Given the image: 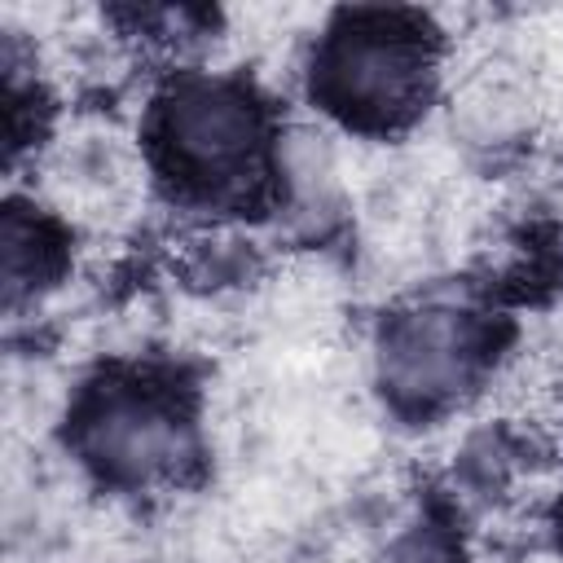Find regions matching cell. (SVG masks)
<instances>
[{"instance_id": "6da1fadb", "label": "cell", "mask_w": 563, "mask_h": 563, "mask_svg": "<svg viewBox=\"0 0 563 563\" xmlns=\"http://www.w3.org/2000/svg\"><path fill=\"white\" fill-rule=\"evenodd\" d=\"M427 84V57L409 31L387 22H361L343 31L325 53V92L356 119H400L418 106Z\"/></svg>"}, {"instance_id": "7a4b0ae2", "label": "cell", "mask_w": 563, "mask_h": 563, "mask_svg": "<svg viewBox=\"0 0 563 563\" xmlns=\"http://www.w3.org/2000/svg\"><path fill=\"white\" fill-rule=\"evenodd\" d=\"M163 141L180 172L198 180H233L251 167L260 119L238 88L194 79L163 106Z\"/></svg>"}, {"instance_id": "3957f363", "label": "cell", "mask_w": 563, "mask_h": 563, "mask_svg": "<svg viewBox=\"0 0 563 563\" xmlns=\"http://www.w3.org/2000/svg\"><path fill=\"white\" fill-rule=\"evenodd\" d=\"M479 361V330L457 308H418L383 339V383L418 405L449 400Z\"/></svg>"}, {"instance_id": "277c9868", "label": "cell", "mask_w": 563, "mask_h": 563, "mask_svg": "<svg viewBox=\"0 0 563 563\" xmlns=\"http://www.w3.org/2000/svg\"><path fill=\"white\" fill-rule=\"evenodd\" d=\"M88 457L119 479H158L189 453L180 418L154 396H106L84 418Z\"/></svg>"}, {"instance_id": "5b68a950", "label": "cell", "mask_w": 563, "mask_h": 563, "mask_svg": "<svg viewBox=\"0 0 563 563\" xmlns=\"http://www.w3.org/2000/svg\"><path fill=\"white\" fill-rule=\"evenodd\" d=\"M53 268V242L48 233L26 220L22 211L4 216V286H9V303H18L26 290H35Z\"/></svg>"}, {"instance_id": "8992f818", "label": "cell", "mask_w": 563, "mask_h": 563, "mask_svg": "<svg viewBox=\"0 0 563 563\" xmlns=\"http://www.w3.org/2000/svg\"><path fill=\"white\" fill-rule=\"evenodd\" d=\"M383 563H457L453 545L444 532L435 528H409L405 537H396L383 554Z\"/></svg>"}]
</instances>
